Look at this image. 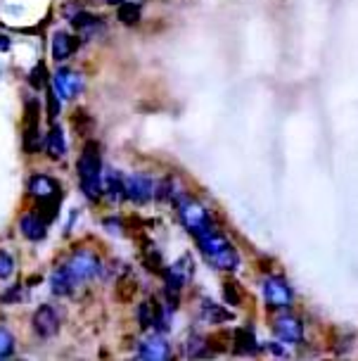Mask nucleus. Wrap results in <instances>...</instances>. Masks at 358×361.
Masks as SVG:
<instances>
[{"mask_svg":"<svg viewBox=\"0 0 358 361\" xmlns=\"http://www.w3.org/2000/svg\"><path fill=\"white\" fill-rule=\"evenodd\" d=\"M76 286H79V281H76L72 271L67 269V264L57 267L53 271V276H50V288H53V293L57 298H69L76 290Z\"/></svg>","mask_w":358,"mask_h":361,"instance_id":"13","label":"nucleus"},{"mask_svg":"<svg viewBox=\"0 0 358 361\" xmlns=\"http://www.w3.org/2000/svg\"><path fill=\"white\" fill-rule=\"evenodd\" d=\"M10 38L8 36H3V34H0V53H5V50H10Z\"/></svg>","mask_w":358,"mask_h":361,"instance_id":"34","label":"nucleus"},{"mask_svg":"<svg viewBox=\"0 0 358 361\" xmlns=\"http://www.w3.org/2000/svg\"><path fill=\"white\" fill-rule=\"evenodd\" d=\"M29 83L34 88H43L46 86V64L43 62H38L34 69H31V74H29Z\"/></svg>","mask_w":358,"mask_h":361,"instance_id":"28","label":"nucleus"},{"mask_svg":"<svg viewBox=\"0 0 358 361\" xmlns=\"http://www.w3.org/2000/svg\"><path fill=\"white\" fill-rule=\"evenodd\" d=\"M79 180H81V190L91 202H98L102 197V154H100V143L88 140L83 147L81 157H79Z\"/></svg>","mask_w":358,"mask_h":361,"instance_id":"2","label":"nucleus"},{"mask_svg":"<svg viewBox=\"0 0 358 361\" xmlns=\"http://www.w3.org/2000/svg\"><path fill=\"white\" fill-rule=\"evenodd\" d=\"M185 354H188V357H207V354H209V340L202 338V335L193 333L188 338V343H185Z\"/></svg>","mask_w":358,"mask_h":361,"instance_id":"23","label":"nucleus"},{"mask_svg":"<svg viewBox=\"0 0 358 361\" xmlns=\"http://www.w3.org/2000/svg\"><path fill=\"white\" fill-rule=\"evenodd\" d=\"M24 150L36 154L43 150V135L38 131V124H27L24 126Z\"/></svg>","mask_w":358,"mask_h":361,"instance_id":"22","label":"nucleus"},{"mask_svg":"<svg viewBox=\"0 0 358 361\" xmlns=\"http://www.w3.org/2000/svg\"><path fill=\"white\" fill-rule=\"evenodd\" d=\"M174 192H176L174 180H171V178H162V180H159V183H157L155 192H152V197H157L159 202H166V200L174 197Z\"/></svg>","mask_w":358,"mask_h":361,"instance_id":"24","label":"nucleus"},{"mask_svg":"<svg viewBox=\"0 0 358 361\" xmlns=\"http://www.w3.org/2000/svg\"><path fill=\"white\" fill-rule=\"evenodd\" d=\"M19 231H22L24 238H29V240H43V238L48 235V224L43 221L38 214H27L19 219Z\"/></svg>","mask_w":358,"mask_h":361,"instance_id":"15","label":"nucleus"},{"mask_svg":"<svg viewBox=\"0 0 358 361\" xmlns=\"http://www.w3.org/2000/svg\"><path fill=\"white\" fill-rule=\"evenodd\" d=\"M273 331H276V338L283 340L285 345H299L304 340V324L292 314H280L273 321Z\"/></svg>","mask_w":358,"mask_h":361,"instance_id":"8","label":"nucleus"},{"mask_svg":"<svg viewBox=\"0 0 358 361\" xmlns=\"http://www.w3.org/2000/svg\"><path fill=\"white\" fill-rule=\"evenodd\" d=\"M46 152L53 159H62L67 154V140H65V131H62V126L53 124V128L48 131V135H46Z\"/></svg>","mask_w":358,"mask_h":361,"instance_id":"19","label":"nucleus"},{"mask_svg":"<svg viewBox=\"0 0 358 361\" xmlns=\"http://www.w3.org/2000/svg\"><path fill=\"white\" fill-rule=\"evenodd\" d=\"M105 228H110L112 235H121L124 233V224L119 219H105Z\"/></svg>","mask_w":358,"mask_h":361,"instance_id":"33","label":"nucleus"},{"mask_svg":"<svg viewBox=\"0 0 358 361\" xmlns=\"http://www.w3.org/2000/svg\"><path fill=\"white\" fill-rule=\"evenodd\" d=\"M190 279H193V262H190V257H183V259H178L174 267L164 269V290L181 293Z\"/></svg>","mask_w":358,"mask_h":361,"instance_id":"10","label":"nucleus"},{"mask_svg":"<svg viewBox=\"0 0 358 361\" xmlns=\"http://www.w3.org/2000/svg\"><path fill=\"white\" fill-rule=\"evenodd\" d=\"M138 324L140 328H152V302L138 305Z\"/></svg>","mask_w":358,"mask_h":361,"instance_id":"29","label":"nucleus"},{"mask_svg":"<svg viewBox=\"0 0 358 361\" xmlns=\"http://www.w3.org/2000/svg\"><path fill=\"white\" fill-rule=\"evenodd\" d=\"M72 24L81 31V36H86V38L98 36L102 31V27H105L102 17L91 15V12H76V15H72Z\"/></svg>","mask_w":358,"mask_h":361,"instance_id":"17","label":"nucleus"},{"mask_svg":"<svg viewBox=\"0 0 358 361\" xmlns=\"http://www.w3.org/2000/svg\"><path fill=\"white\" fill-rule=\"evenodd\" d=\"M15 354V338L8 328H0V359H10Z\"/></svg>","mask_w":358,"mask_h":361,"instance_id":"25","label":"nucleus"},{"mask_svg":"<svg viewBox=\"0 0 358 361\" xmlns=\"http://www.w3.org/2000/svg\"><path fill=\"white\" fill-rule=\"evenodd\" d=\"M22 286H12L10 288V293H5V295H0V302H3V305H10V302H19L22 300Z\"/></svg>","mask_w":358,"mask_h":361,"instance_id":"32","label":"nucleus"},{"mask_svg":"<svg viewBox=\"0 0 358 361\" xmlns=\"http://www.w3.org/2000/svg\"><path fill=\"white\" fill-rule=\"evenodd\" d=\"M124 188H126V197L133 204H147L152 200V192H155V183L145 173H133V176L124 178Z\"/></svg>","mask_w":358,"mask_h":361,"instance_id":"9","label":"nucleus"},{"mask_svg":"<svg viewBox=\"0 0 358 361\" xmlns=\"http://www.w3.org/2000/svg\"><path fill=\"white\" fill-rule=\"evenodd\" d=\"M102 195H107L110 202H121L126 197V188H124V176L114 169H107V173H102Z\"/></svg>","mask_w":358,"mask_h":361,"instance_id":"14","label":"nucleus"},{"mask_svg":"<svg viewBox=\"0 0 358 361\" xmlns=\"http://www.w3.org/2000/svg\"><path fill=\"white\" fill-rule=\"evenodd\" d=\"M223 298H226V302L228 305H233V307H238L240 305V290H238V286L235 283H223Z\"/></svg>","mask_w":358,"mask_h":361,"instance_id":"30","label":"nucleus"},{"mask_svg":"<svg viewBox=\"0 0 358 361\" xmlns=\"http://www.w3.org/2000/svg\"><path fill=\"white\" fill-rule=\"evenodd\" d=\"M200 314H202V319L207 321V324H212V326H221V324L233 321V314H230L228 309H223L221 305H216V302H212V300H202Z\"/></svg>","mask_w":358,"mask_h":361,"instance_id":"18","label":"nucleus"},{"mask_svg":"<svg viewBox=\"0 0 358 361\" xmlns=\"http://www.w3.org/2000/svg\"><path fill=\"white\" fill-rule=\"evenodd\" d=\"M119 22H124L126 27H136L140 22V3H133V0H121L119 5Z\"/></svg>","mask_w":358,"mask_h":361,"instance_id":"21","label":"nucleus"},{"mask_svg":"<svg viewBox=\"0 0 358 361\" xmlns=\"http://www.w3.org/2000/svg\"><path fill=\"white\" fill-rule=\"evenodd\" d=\"M31 326H34V331L38 338H55L57 333H60V326H62V321H60V314L55 312V307H50V305H43V307H38L36 309V314H34V319H31Z\"/></svg>","mask_w":358,"mask_h":361,"instance_id":"7","label":"nucleus"},{"mask_svg":"<svg viewBox=\"0 0 358 361\" xmlns=\"http://www.w3.org/2000/svg\"><path fill=\"white\" fill-rule=\"evenodd\" d=\"M53 90L60 100H72L83 90V76L74 69H57L53 76Z\"/></svg>","mask_w":358,"mask_h":361,"instance_id":"6","label":"nucleus"},{"mask_svg":"<svg viewBox=\"0 0 358 361\" xmlns=\"http://www.w3.org/2000/svg\"><path fill=\"white\" fill-rule=\"evenodd\" d=\"M60 98L55 95V90H50V95H48V117L50 121H55L57 119V112H60Z\"/></svg>","mask_w":358,"mask_h":361,"instance_id":"31","label":"nucleus"},{"mask_svg":"<svg viewBox=\"0 0 358 361\" xmlns=\"http://www.w3.org/2000/svg\"><path fill=\"white\" fill-rule=\"evenodd\" d=\"M264 298H266V305L271 309H287L292 305V288L290 283L280 276H268L264 281Z\"/></svg>","mask_w":358,"mask_h":361,"instance_id":"5","label":"nucleus"},{"mask_svg":"<svg viewBox=\"0 0 358 361\" xmlns=\"http://www.w3.org/2000/svg\"><path fill=\"white\" fill-rule=\"evenodd\" d=\"M67 269L74 274V279L83 283V281H91V279H98L102 274V262L100 257L91 252V250H76V252L69 257L65 262Z\"/></svg>","mask_w":358,"mask_h":361,"instance_id":"4","label":"nucleus"},{"mask_svg":"<svg viewBox=\"0 0 358 361\" xmlns=\"http://www.w3.org/2000/svg\"><path fill=\"white\" fill-rule=\"evenodd\" d=\"M233 340H235V350H238V352H242V354L257 352V335H254V328L252 326L235 328Z\"/></svg>","mask_w":358,"mask_h":361,"instance_id":"20","label":"nucleus"},{"mask_svg":"<svg viewBox=\"0 0 358 361\" xmlns=\"http://www.w3.org/2000/svg\"><path fill=\"white\" fill-rule=\"evenodd\" d=\"M195 240H197V245H200L204 259L212 264L214 269H219V271H235V269L240 267L238 250H235L233 245L226 240V235H223L221 231L214 228V224H209V226H204L202 231H197Z\"/></svg>","mask_w":358,"mask_h":361,"instance_id":"1","label":"nucleus"},{"mask_svg":"<svg viewBox=\"0 0 358 361\" xmlns=\"http://www.w3.org/2000/svg\"><path fill=\"white\" fill-rule=\"evenodd\" d=\"M76 48H79V41L72 34H67V31H57L53 36V57L57 62L69 60L76 53Z\"/></svg>","mask_w":358,"mask_h":361,"instance_id":"16","label":"nucleus"},{"mask_svg":"<svg viewBox=\"0 0 358 361\" xmlns=\"http://www.w3.org/2000/svg\"><path fill=\"white\" fill-rule=\"evenodd\" d=\"M12 274H15V259L8 250H0V281L10 279Z\"/></svg>","mask_w":358,"mask_h":361,"instance_id":"27","label":"nucleus"},{"mask_svg":"<svg viewBox=\"0 0 358 361\" xmlns=\"http://www.w3.org/2000/svg\"><path fill=\"white\" fill-rule=\"evenodd\" d=\"M138 359H147V361L171 359V347L164 340V335L155 333V335H150V338H145L138 347Z\"/></svg>","mask_w":358,"mask_h":361,"instance_id":"11","label":"nucleus"},{"mask_svg":"<svg viewBox=\"0 0 358 361\" xmlns=\"http://www.w3.org/2000/svg\"><path fill=\"white\" fill-rule=\"evenodd\" d=\"M176 202L178 207V216H181V221L185 224V228L190 231V233H197V231H202L204 226L212 224V219H209V212L202 207L197 200H193L190 195H185V192H174V197H171Z\"/></svg>","mask_w":358,"mask_h":361,"instance_id":"3","label":"nucleus"},{"mask_svg":"<svg viewBox=\"0 0 358 361\" xmlns=\"http://www.w3.org/2000/svg\"><path fill=\"white\" fill-rule=\"evenodd\" d=\"M143 257H145V267L150 269V271H159V269H162V255H159L157 250H155V245L147 243Z\"/></svg>","mask_w":358,"mask_h":361,"instance_id":"26","label":"nucleus"},{"mask_svg":"<svg viewBox=\"0 0 358 361\" xmlns=\"http://www.w3.org/2000/svg\"><path fill=\"white\" fill-rule=\"evenodd\" d=\"M29 192L38 200H53V197H62L60 183L48 176V173H34L29 178Z\"/></svg>","mask_w":358,"mask_h":361,"instance_id":"12","label":"nucleus"}]
</instances>
